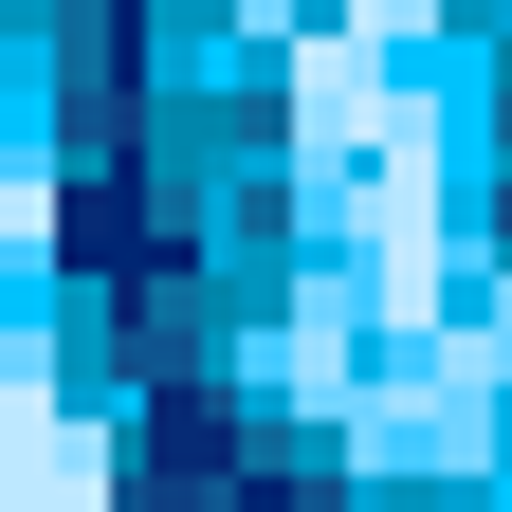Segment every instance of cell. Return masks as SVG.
Instances as JSON below:
<instances>
[{
  "label": "cell",
  "mask_w": 512,
  "mask_h": 512,
  "mask_svg": "<svg viewBox=\"0 0 512 512\" xmlns=\"http://www.w3.org/2000/svg\"><path fill=\"white\" fill-rule=\"evenodd\" d=\"M0 512H110V476H92V439L55 421V403H0Z\"/></svg>",
  "instance_id": "1"
}]
</instances>
